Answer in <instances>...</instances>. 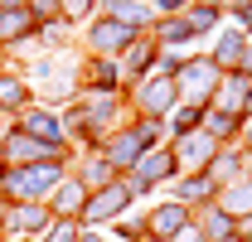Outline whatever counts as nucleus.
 Returning a JSON list of instances; mask_svg holds the SVG:
<instances>
[{
  "instance_id": "f257e3e1",
  "label": "nucleus",
  "mask_w": 252,
  "mask_h": 242,
  "mask_svg": "<svg viewBox=\"0 0 252 242\" xmlns=\"http://www.w3.org/2000/svg\"><path fill=\"white\" fill-rule=\"evenodd\" d=\"M54 213L44 204H0V238H39Z\"/></svg>"
},
{
  "instance_id": "f03ea898",
  "label": "nucleus",
  "mask_w": 252,
  "mask_h": 242,
  "mask_svg": "<svg viewBox=\"0 0 252 242\" xmlns=\"http://www.w3.org/2000/svg\"><path fill=\"white\" fill-rule=\"evenodd\" d=\"M0 155H5V165H34V160H59V146H44V141H34V136H25L20 126L15 131H5L0 136Z\"/></svg>"
},
{
  "instance_id": "7ed1b4c3",
  "label": "nucleus",
  "mask_w": 252,
  "mask_h": 242,
  "mask_svg": "<svg viewBox=\"0 0 252 242\" xmlns=\"http://www.w3.org/2000/svg\"><path fill=\"white\" fill-rule=\"evenodd\" d=\"M126 194L122 184H107L102 194H88V204H83V213H78V223H107V218H117V213L126 209Z\"/></svg>"
},
{
  "instance_id": "20e7f679",
  "label": "nucleus",
  "mask_w": 252,
  "mask_h": 242,
  "mask_svg": "<svg viewBox=\"0 0 252 242\" xmlns=\"http://www.w3.org/2000/svg\"><path fill=\"white\" fill-rule=\"evenodd\" d=\"M83 204H88V189H83V180H73V175H63L59 189L44 199V209L54 213V218H78V213H83Z\"/></svg>"
},
{
  "instance_id": "39448f33",
  "label": "nucleus",
  "mask_w": 252,
  "mask_h": 242,
  "mask_svg": "<svg viewBox=\"0 0 252 242\" xmlns=\"http://www.w3.org/2000/svg\"><path fill=\"white\" fill-rule=\"evenodd\" d=\"M34 30H39V20L30 15V5H5V10H0V49L25 44Z\"/></svg>"
},
{
  "instance_id": "423d86ee",
  "label": "nucleus",
  "mask_w": 252,
  "mask_h": 242,
  "mask_svg": "<svg viewBox=\"0 0 252 242\" xmlns=\"http://www.w3.org/2000/svg\"><path fill=\"white\" fill-rule=\"evenodd\" d=\"M136 170H141V175H136V180L126 184V194H141V189H146L151 180H170V175H175V155H170V151L136 155Z\"/></svg>"
},
{
  "instance_id": "0eeeda50",
  "label": "nucleus",
  "mask_w": 252,
  "mask_h": 242,
  "mask_svg": "<svg viewBox=\"0 0 252 242\" xmlns=\"http://www.w3.org/2000/svg\"><path fill=\"white\" fill-rule=\"evenodd\" d=\"M20 131H25V136H34V141H44V146H59L63 151V126H59V117H54V112H34V107H25V112H20Z\"/></svg>"
},
{
  "instance_id": "6e6552de",
  "label": "nucleus",
  "mask_w": 252,
  "mask_h": 242,
  "mask_svg": "<svg viewBox=\"0 0 252 242\" xmlns=\"http://www.w3.org/2000/svg\"><path fill=\"white\" fill-rule=\"evenodd\" d=\"M185 223H189V209H185V204H160V209L151 213V233H156V238H180Z\"/></svg>"
},
{
  "instance_id": "1a4fd4ad",
  "label": "nucleus",
  "mask_w": 252,
  "mask_h": 242,
  "mask_svg": "<svg viewBox=\"0 0 252 242\" xmlns=\"http://www.w3.org/2000/svg\"><path fill=\"white\" fill-rule=\"evenodd\" d=\"M30 107V83L20 73H0V112H25Z\"/></svg>"
},
{
  "instance_id": "9d476101",
  "label": "nucleus",
  "mask_w": 252,
  "mask_h": 242,
  "mask_svg": "<svg viewBox=\"0 0 252 242\" xmlns=\"http://www.w3.org/2000/svg\"><path fill=\"white\" fill-rule=\"evenodd\" d=\"M122 44H131V25H117V15L102 20L93 30V49L97 54H112V49H122Z\"/></svg>"
},
{
  "instance_id": "9b49d317",
  "label": "nucleus",
  "mask_w": 252,
  "mask_h": 242,
  "mask_svg": "<svg viewBox=\"0 0 252 242\" xmlns=\"http://www.w3.org/2000/svg\"><path fill=\"white\" fill-rule=\"evenodd\" d=\"M214 136H204V131H185L180 136V160H194V165H209L214 160Z\"/></svg>"
},
{
  "instance_id": "f8f14e48",
  "label": "nucleus",
  "mask_w": 252,
  "mask_h": 242,
  "mask_svg": "<svg viewBox=\"0 0 252 242\" xmlns=\"http://www.w3.org/2000/svg\"><path fill=\"white\" fill-rule=\"evenodd\" d=\"M248 102H252V83L248 78H233V83L223 88V97H219V112H233V117H238Z\"/></svg>"
},
{
  "instance_id": "ddd939ff",
  "label": "nucleus",
  "mask_w": 252,
  "mask_h": 242,
  "mask_svg": "<svg viewBox=\"0 0 252 242\" xmlns=\"http://www.w3.org/2000/svg\"><path fill=\"white\" fill-rule=\"evenodd\" d=\"M170 102H175V88H170V83H146V88H141V107H146V112H170Z\"/></svg>"
},
{
  "instance_id": "4468645a",
  "label": "nucleus",
  "mask_w": 252,
  "mask_h": 242,
  "mask_svg": "<svg viewBox=\"0 0 252 242\" xmlns=\"http://www.w3.org/2000/svg\"><path fill=\"white\" fill-rule=\"evenodd\" d=\"M78 218H49V228L39 233V242H78Z\"/></svg>"
},
{
  "instance_id": "2eb2a0df",
  "label": "nucleus",
  "mask_w": 252,
  "mask_h": 242,
  "mask_svg": "<svg viewBox=\"0 0 252 242\" xmlns=\"http://www.w3.org/2000/svg\"><path fill=\"white\" fill-rule=\"evenodd\" d=\"M223 213H252V184H238L223 194Z\"/></svg>"
},
{
  "instance_id": "dca6fc26",
  "label": "nucleus",
  "mask_w": 252,
  "mask_h": 242,
  "mask_svg": "<svg viewBox=\"0 0 252 242\" xmlns=\"http://www.w3.org/2000/svg\"><path fill=\"white\" fill-rule=\"evenodd\" d=\"M243 54H248L243 34H223V44H219V63H243Z\"/></svg>"
},
{
  "instance_id": "f3484780",
  "label": "nucleus",
  "mask_w": 252,
  "mask_h": 242,
  "mask_svg": "<svg viewBox=\"0 0 252 242\" xmlns=\"http://www.w3.org/2000/svg\"><path fill=\"white\" fill-rule=\"evenodd\" d=\"M204 126H209L204 136H214V141H219V136H233V131H238V117H233V112H214Z\"/></svg>"
},
{
  "instance_id": "a211bd4d",
  "label": "nucleus",
  "mask_w": 252,
  "mask_h": 242,
  "mask_svg": "<svg viewBox=\"0 0 252 242\" xmlns=\"http://www.w3.org/2000/svg\"><path fill=\"white\" fill-rule=\"evenodd\" d=\"M214 189H219V184L209 180V175H199V180H185V184H180V194H185V199H214Z\"/></svg>"
},
{
  "instance_id": "6ab92c4d",
  "label": "nucleus",
  "mask_w": 252,
  "mask_h": 242,
  "mask_svg": "<svg viewBox=\"0 0 252 242\" xmlns=\"http://www.w3.org/2000/svg\"><path fill=\"white\" fill-rule=\"evenodd\" d=\"M214 20H219V10H214V5H199V10H189V15H185L189 30H209Z\"/></svg>"
},
{
  "instance_id": "aec40b11",
  "label": "nucleus",
  "mask_w": 252,
  "mask_h": 242,
  "mask_svg": "<svg viewBox=\"0 0 252 242\" xmlns=\"http://www.w3.org/2000/svg\"><path fill=\"white\" fill-rule=\"evenodd\" d=\"M243 25H248V30H252V5H248V10H243Z\"/></svg>"
},
{
  "instance_id": "412c9836",
  "label": "nucleus",
  "mask_w": 252,
  "mask_h": 242,
  "mask_svg": "<svg viewBox=\"0 0 252 242\" xmlns=\"http://www.w3.org/2000/svg\"><path fill=\"white\" fill-rule=\"evenodd\" d=\"M10 242H39V238H10Z\"/></svg>"
},
{
  "instance_id": "4be33fe9",
  "label": "nucleus",
  "mask_w": 252,
  "mask_h": 242,
  "mask_svg": "<svg viewBox=\"0 0 252 242\" xmlns=\"http://www.w3.org/2000/svg\"><path fill=\"white\" fill-rule=\"evenodd\" d=\"M88 242H107V238H88Z\"/></svg>"
},
{
  "instance_id": "5701e85b",
  "label": "nucleus",
  "mask_w": 252,
  "mask_h": 242,
  "mask_svg": "<svg viewBox=\"0 0 252 242\" xmlns=\"http://www.w3.org/2000/svg\"><path fill=\"white\" fill-rule=\"evenodd\" d=\"M0 170H5V155H0Z\"/></svg>"
},
{
  "instance_id": "b1692460",
  "label": "nucleus",
  "mask_w": 252,
  "mask_h": 242,
  "mask_svg": "<svg viewBox=\"0 0 252 242\" xmlns=\"http://www.w3.org/2000/svg\"><path fill=\"white\" fill-rule=\"evenodd\" d=\"M0 242H5V238H0Z\"/></svg>"
}]
</instances>
